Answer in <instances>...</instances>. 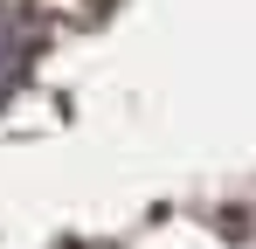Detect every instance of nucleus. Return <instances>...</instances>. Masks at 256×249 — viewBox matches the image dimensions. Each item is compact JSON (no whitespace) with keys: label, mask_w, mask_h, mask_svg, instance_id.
I'll return each mask as SVG.
<instances>
[{"label":"nucleus","mask_w":256,"mask_h":249,"mask_svg":"<svg viewBox=\"0 0 256 249\" xmlns=\"http://www.w3.org/2000/svg\"><path fill=\"white\" fill-rule=\"evenodd\" d=\"M14 70H21V42H14L7 14H0V83H14Z\"/></svg>","instance_id":"f257e3e1"}]
</instances>
